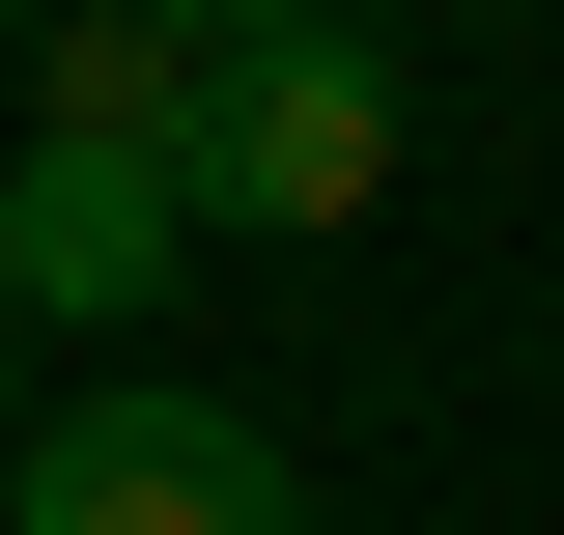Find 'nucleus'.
<instances>
[{
  "label": "nucleus",
  "mask_w": 564,
  "mask_h": 535,
  "mask_svg": "<svg viewBox=\"0 0 564 535\" xmlns=\"http://www.w3.org/2000/svg\"><path fill=\"white\" fill-rule=\"evenodd\" d=\"M0 451H29V310H0Z\"/></svg>",
  "instance_id": "423d86ee"
},
{
  "label": "nucleus",
  "mask_w": 564,
  "mask_h": 535,
  "mask_svg": "<svg viewBox=\"0 0 564 535\" xmlns=\"http://www.w3.org/2000/svg\"><path fill=\"white\" fill-rule=\"evenodd\" d=\"M0 535H311V479H282V423L226 395H29V451H0Z\"/></svg>",
  "instance_id": "f03ea898"
},
{
  "label": "nucleus",
  "mask_w": 564,
  "mask_h": 535,
  "mask_svg": "<svg viewBox=\"0 0 564 535\" xmlns=\"http://www.w3.org/2000/svg\"><path fill=\"white\" fill-rule=\"evenodd\" d=\"M170 85H198V57H170L141 0H57V29H29V113H57V141H170Z\"/></svg>",
  "instance_id": "20e7f679"
},
{
  "label": "nucleus",
  "mask_w": 564,
  "mask_h": 535,
  "mask_svg": "<svg viewBox=\"0 0 564 535\" xmlns=\"http://www.w3.org/2000/svg\"><path fill=\"white\" fill-rule=\"evenodd\" d=\"M141 29H170V57H226V29H311V0H141Z\"/></svg>",
  "instance_id": "39448f33"
},
{
  "label": "nucleus",
  "mask_w": 564,
  "mask_h": 535,
  "mask_svg": "<svg viewBox=\"0 0 564 535\" xmlns=\"http://www.w3.org/2000/svg\"><path fill=\"white\" fill-rule=\"evenodd\" d=\"M170 254H198V198H170V141H0V310H170Z\"/></svg>",
  "instance_id": "7ed1b4c3"
},
{
  "label": "nucleus",
  "mask_w": 564,
  "mask_h": 535,
  "mask_svg": "<svg viewBox=\"0 0 564 535\" xmlns=\"http://www.w3.org/2000/svg\"><path fill=\"white\" fill-rule=\"evenodd\" d=\"M170 198H198V226H282V254L367 226V198H395V29H367V0L226 29V57L170 85Z\"/></svg>",
  "instance_id": "f257e3e1"
}]
</instances>
